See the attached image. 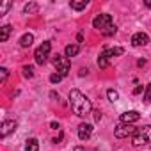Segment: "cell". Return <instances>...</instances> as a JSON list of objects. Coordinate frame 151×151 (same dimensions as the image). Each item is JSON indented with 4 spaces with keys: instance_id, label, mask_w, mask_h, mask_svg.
Segmentation results:
<instances>
[{
    "instance_id": "obj_30",
    "label": "cell",
    "mask_w": 151,
    "mask_h": 151,
    "mask_svg": "<svg viewBox=\"0 0 151 151\" xmlns=\"http://www.w3.org/2000/svg\"><path fill=\"white\" fill-rule=\"evenodd\" d=\"M146 7H151V0H147V2H146Z\"/></svg>"
},
{
    "instance_id": "obj_16",
    "label": "cell",
    "mask_w": 151,
    "mask_h": 151,
    "mask_svg": "<svg viewBox=\"0 0 151 151\" xmlns=\"http://www.w3.org/2000/svg\"><path fill=\"white\" fill-rule=\"evenodd\" d=\"M69 6H71V9H75V11H82V9L87 7V0H82V2H71Z\"/></svg>"
},
{
    "instance_id": "obj_20",
    "label": "cell",
    "mask_w": 151,
    "mask_h": 151,
    "mask_svg": "<svg viewBox=\"0 0 151 151\" xmlns=\"http://www.w3.org/2000/svg\"><path fill=\"white\" fill-rule=\"evenodd\" d=\"M23 77L25 78H32L34 77V68L32 66H23Z\"/></svg>"
},
{
    "instance_id": "obj_9",
    "label": "cell",
    "mask_w": 151,
    "mask_h": 151,
    "mask_svg": "<svg viewBox=\"0 0 151 151\" xmlns=\"http://www.w3.org/2000/svg\"><path fill=\"white\" fill-rule=\"evenodd\" d=\"M149 43V36L146 32H135L132 36V45L133 46H146Z\"/></svg>"
},
{
    "instance_id": "obj_5",
    "label": "cell",
    "mask_w": 151,
    "mask_h": 151,
    "mask_svg": "<svg viewBox=\"0 0 151 151\" xmlns=\"http://www.w3.org/2000/svg\"><path fill=\"white\" fill-rule=\"evenodd\" d=\"M93 27L105 34V32L112 27V16H110V14H98V16L93 20Z\"/></svg>"
},
{
    "instance_id": "obj_4",
    "label": "cell",
    "mask_w": 151,
    "mask_h": 151,
    "mask_svg": "<svg viewBox=\"0 0 151 151\" xmlns=\"http://www.w3.org/2000/svg\"><path fill=\"white\" fill-rule=\"evenodd\" d=\"M52 62H53V66H55L57 73H60L62 77H66V75L69 73L71 62H69V59H68L66 55H60V53H57V55H53V57H52Z\"/></svg>"
},
{
    "instance_id": "obj_26",
    "label": "cell",
    "mask_w": 151,
    "mask_h": 151,
    "mask_svg": "<svg viewBox=\"0 0 151 151\" xmlns=\"http://www.w3.org/2000/svg\"><path fill=\"white\" fill-rule=\"evenodd\" d=\"M50 126H52L53 130H59V123H55V121H52V123H50Z\"/></svg>"
},
{
    "instance_id": "obj_11",
    "label": "cell",
    "mask_w": 151,
    "mask_h": 151,
    "mask_svg": "<svg viewBox=\"0 0 151 151\" xmlns=\"http://www.w3.org/2000/svg\"><path fill=\"white\" fill-rule=\"evenodd\" d=\"M91 133H93V124H89V123L78 124V139L80 140H87L91 137Z\"/></svg>"
},
{
    "instance_id": "obj_14",
    "label": "cell",
    "mask_w": 151,
    "mask_h": 151,
    "mask_svg": "<svg viewBox=\"0 0 151 151\" xmlns=\"http://www.w3.org/2000/svg\"><path fill=\"white\" fill-rule=\"evenodd\" d=\"M25 151H39V142L37 139H29L25 144Z\"/></svg>"
},
{
    "instance_id": "obj_19",
    "label": "cell",
    "mask_w": 151,
    "mask_h": 151,
    "mask_svg": "<svg viewBox=\"0 0 151 151\" xmlns=\"http://www.w3.org/2000/svg\"><path fill=\"white\" fill-rule=\"evenodd\" d=\"M9 7H11V2H9V0H4V2L0 4V16H4L9 11Z\"/></svg>"
},
{
    "instance_id": "obj_17",
    "label": "cell",
    "mask_w": 151,
    "mask_h": 151,
    "mask_svg": "<svg viewBox=\"0 0 151 151\" xmlns=\"http://www.w3.org/2000/svg\"><path fill=\"white\" fill-rule=\"evenodd\" d=\"M37 11V4L36 2H30V4H27L25 7H23V13L25 14H32V13H36Z\"/></svg>"
},
{
    "instance_id": "obj_13",
    "label": "cell",
    "mask_w": 151,
    "mask_h": 151,
    "mask_svg": "<svg viewBox=\"0 0 151 151\" xmlns=\"http://www.w3.org/2000/svg\"><path fill=\"white\" fill-rule=\"evenodd\" d=\"M78 52H80V46H78V45H68V46H66V57H68V59H69V57H75Z\"/></svg>"
},
{
    "instance_id": "obj_2",
    "label": "cell",
    "mask_w": 151,
    "mask_h": 151,
    "mask_svg": "<svg viewBox=\"0 0 151 151\" xmlns=\"http://www.w3.org/2000/svg\"><path fill=\"white\" fill-rule=\"evenodd\" d=\"M132 142H133V146H144V144L151 142V124H146L142 128H137Z\"/></svg>"
},
{
    "instance_id": "obj_12",
    "label": "cell",
    "mask_w": 151,
    "mask_h": 151,
    "mask_svg": "<svg viewBox=\"0 0 151 151\" xmlns=\"http://www.w3.org/2000/svg\"><path fill=\"white\" fill-rule=\"evenodd\" d=\"M32 43H34V36L32 34H23L20 37V46H23V48H29Z\"/></svg>"
},
{
    "instance_id": "obj_22",
    "label": "cell",
    "mask_w": 151,
    "mask_h": 151,
    "mask_svg": "<svg viewBox=\"0 0 151 151\" xmlns=\"http://www.w3.org/2000/svg\"><path fill=\"white\" fill-rule=\"evenodd\" d=\"M62 78H64V77H62L60 73H53V75H50V82H52V84H59Z\"/></svg>"
},
{
    "instance_id": "obj_15",
    "label": "cell",
    "mask_w": 151,
    "mask_h": 151,
    "mask_svg": "<svg viewBox=\"0 0 151 151\" xmlns=\"http://www.w3.org/2000/svg\"><path fill=\"white\" fill-rule=\"evenodd\" d=\"M9 34H11V25H4L2 29H0V41L6 43L9 39Z\"/></svg>"
},
{
    "instance_id": "obj_8",
    "label": "cell",
    "mask_w": 151,
    "mask_h": 151,
    "mask_svg": "<svg viewBox=\"0 0 151 151\" xmlns=\"http://www.w3.org/2000/svg\"><path fill=\"white\" fill-rule=\"evenodd\" d=\"M18 128V123L14 121V119H6L4 123H2V130H0V137L2 139H6L9 133H13L14 130Z\"/></svg>"
},
{
    "instance_id": "obj_23",
    "label": "cell",
    "mask_w": 151,
    "mask_h": 151,
    "mask_svg": "<svg viewBox=\"0 0 151 151\" xmlns=\"http://www.w3.org/2000/svg\"><path fill=\"white\" fill-rule=\"evenodd\" d=\"M144 98H146V101H147V103H151V84H147V87H146V94H144Z\"/></svg>"
},
{
    "instance_id": "obj_27",
    "label": "cell",
    "mask_w": 151,
    "mask_h": 151,
    "mask_svg": "<svg viewBox=\"0 0 151 151\" xmlns=\"http://www.w3.org/2000/svg\"><path fill=\"white\" fill-rule=\"evenodd\" d=\"M50 96H52V98H53V100H55V98H57V100H59V94H57V93H55V91H52V93H50Z\"/></svg>"
},
{
    "instance_id": "obj_1",
    "label": "cell",
    "mask_w": 151,
    "mask_h": 151,
    "mask_svg": "<svg viewBox=\"0 0 151 151\" xmlns=\"http://www.w3.org/2000/svg\"><path fill=\"white\" fill-rule=\"evenodd\" d=\"M69 105H71V110L80 117H86V116H89L93 112L91 100L84 93H80L78 89H71L69 91Z\"/></svg>"
},
{
    "instance_id": "obj_7",
    "label": "cell",
    "mask_w": 151,
    "mask_h": 151,
    "mask_svg": "<svg viewBox=\"0 0 151 151\" xmlns=\"http://www.w3.org/2000/svg\"><path fill=\"white\" fill-rule=\"evenodd\" d=\"M135 132H137V128L133 126V124H119V126H116V130H114V135L117 137V139H124V137H130V135H135Z\"/></svg>"
},
{
    "instance_id": "obj_3",
    "label": "cell",
    "mask_w": 151,
    "mask_h": 151,
    "mask_svg": "<svg viewBox=\"0 0 151 151\" xmlns=\"http://www.w3.org/2000/svg\"><path fill=\"white\" fill-rule=\"evenodd\" d=\"M123 48L121 46H114V48H105L103 52H101V55L98 57V66L100 68H107L109 66V60L112 59V57H117V55H123Z\"/></svg>"
},
{
    "instance_id": "obj_28",
    "label": "cell",
    "mask_w": 151,
    "mask_h": 151,
    "mask_svg": "<svg viewBox=\"0 0 151 151\" xmlns=\"http://www.w3.org/2000/svg\"><path fill=\"white\" fill-rule=\"evenodd\" d=\"M77 41H78V43H82V41H84V36H82V34H78V36H77Z\"/></svg>"
},
{
    "instance_id": "obj_21",
    "label": "cell",
    "mask_w": 151,
    "mask_h": 151,
    "mask_svg": "<svg viewBox=\"0 0 151 151\" xmlns=\"http://www.w3.org/2000/svg\"><path fill=\"white\" fill-rule=\"evenodd\" d=\"M7 77H9V71H7V68H0V82H2V84H6Z\"/></svg>"
},
{
    "instance_id": "obj_24",
    "label": "cell",
    "mask_w": 151,
    "mask_h": 151,
    "mask_svg": "<svg viewBox=\"0 0 151 151\" xmlns=\"http://www.w3.org/2000/svg\"><path fill=\"white\" fill-rule=\"evenodd\" d=\"M93 116H94V121H96V123L101 119V112H100V110H93Z\"/></svg>"
},
{
    "instance_id": "obj_25",
    "label": "cell",
    "mask_w": 151,
    "mask_h": 151,
    "mask_svg": "<svg viewBox=\"0 0 151 151\" xmlns=\"http://www.w3.org/2000/svg\"><path fill=\"white\" fill-rule=\"evenodd\" d=\"M142 93V86H137L135 89H133V94H140Z\"/></svg>"
},
{
    "instance_id": "obj_10",
    "label": "cell",
    "mask_w": 151,
    "mask_h": 151,
    "mask_svg": "<svg viewBox=\"0 0 151 151\" xmlns=\"http://www.w3.org/2000/svg\"><path fill=\"white\" fill-rule=\"evenodd\" d=\"M140 119V114L137 110H128L124 114H121V123L123 124H132V123H137Z\"/></svg>"
},
{
    "instance_id": "obj_18",
    "label": "cell",
    "mask_w": 151,
    "mask_h": 151,
    "mask_svg": "<svg viewBox=\"0 0 151 151\" xmlns=\"http://www.w3.org/2000/svg\"><path fill=\"white\" fill-rule=\"evenodd\" d=\"M107 98H109L110 101H117V100H119V93H117L116 89H109V91H107Z\"/></svg>"
},
{
    "instance_id": "obj_29",
    "label": "cell",
    "mask_w": 151,
    "mask_h": 151,
    "mask_svg": "<svg viewBox=\"0 0 151 151\" xmlns=\"http://www.w3.org/2000/svg\"><path fill=\"white\" fill-rule=\"evenodd\" d=\"M73 151H86V149H84V147H80V146H77V147L73 149Z\"/></svg>"
},
{
    "instance_id": "obj_6",
    "label": "cell",
    "mask_w": 151,
    "mask_h": 151,
    "mask_svg": "<svg viewBox=\"0 0 151 151\" xmlns=\"http://www.w3.org/2000/svg\"><path fill=\"white\" fill-rule=\"evenodd\" d=\"M50 50H52V43H50V41H45L41 46H37L36 52H34V59H36V62L43 66V64L46 62L48 55H50Z\"/></svg>"
}]
</instances>
